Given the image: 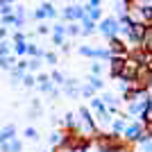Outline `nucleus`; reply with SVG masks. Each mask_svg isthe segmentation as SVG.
Listing matches in <instances>:
<instances>
[{"instance_id": "1", "label": "nucleus", "mask_w": 152, "mask_h": 152, "mask_svg": "<svg viewBox=\"0 0 152 152\" xmlns=\"http://www.w3.org/2000/svg\"><path fill=\"white\" fill-rule=\"evenodd\" d=\"M25 136H27V139H37L39 134H37V129H32V127H27V129H25Z\"/></svg>"}, {"instance_id": "2", "label": "nucleus", "mask_w": 152, "mask_h": 152, "mask_svg": "<svg viewBox=\"0 0 152 152\" xmlns=\"http://www.w3.org/2000/svg\"><path fill=\"white\" fill-rule=\"evenodd\" d=\"M50 143H52V145H55V143H61V134H59V132H55V134L50 136Z\"/></svg>"}]
</instances>
